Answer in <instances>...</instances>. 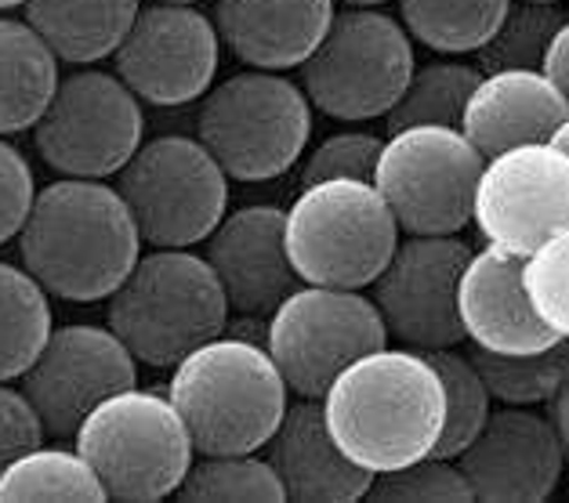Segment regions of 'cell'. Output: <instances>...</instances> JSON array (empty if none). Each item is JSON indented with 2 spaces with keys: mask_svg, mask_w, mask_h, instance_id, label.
<instances>
[{
  "mask_svg": "<svg viewBox=\"0 0 569 503\" xmlns=\"http://www.w3.org/2000/svg\"><path fill=\"white\" fill-rule=\"evenodd\" d=\"M142 232L117 185L59 178L37 189L19 232V261L51 298L94 304L142 258Z\"/></svg>",
  "mask_w": 569,
  "mask_h": 503,
  "instance_id": "1",
  "label": "cell"
},
{
  "mask_svg": "<svg viewBox=\"0 0 569 503\" xmlns=\"http://www.w3.org/2000/svg\"><path fill=\"white\" fill-rule=\"evenodd\" d=\"M330 435L370 474L396 471L436 450L447 395L418 348H373L349 362L323 391Z\"/></svg>",
  "mask_w": 569,
  "mask_h": 503,
  "instance_id": "2",
  "label": "cell"
},
{
  "mask_svg": "<svg viewBox=\"0 0 569 503\" xmlns=\"http://www.w3.org/2000/svg\"><path fill=\"white\" fill-rule=\"evenodd\" d=\"M168 399L197 453H261L290 406V388L266 344L218 333L174 362Z\"/></svg>",
  "mask_w": 569,
  "mask_h": 503,
  "instance_id": "3",
  "label": "cell"
},
{
  "mask_svg": "<svg viewBox=\"0 0 569 503\" xmlns=\"http://www.w3.org/2000/svg\"><path fill=\"white\" fill-rule=\"evenodd\" d=\"M229 301L211 261L192 247H152L106 298V326L152 370L229 330Z\"/></svg>",
  "mask_w": 569,
  "mask_h": 503,
  "instance_id": "4",
  "label": "cell"
},
{
  "mask_svg": "<svg viewBox=\"0 0 569 503\" xmlns=\"http://www.w3.org/2000/svg\"><path fill=\"white\" fill-rule=\"evenodd\" d=\"M197 138L232 181H276L309 152L312 102L287 73L247 66L200 98Z\"/></svg>",
  "mask_w": 569,
  "mask_h": 503,
  "instance_id": "5",
  "label": "cell"
},
{
  "mask_svg": "<svg viewBox=\"0 0 569 503\" xmlns=\"http://www.w3.org/2000/svg\"><path fill=\"white\" fill-rule=\"evenodd\" d=\"M283 235L301 283L367 290L402 232L373 181L327 178L301 185L283 211Z\"/></svg>",
  "mask_w": 569,
  "mask_h": 503,
  "instance_id": "6",
  "label": "cell"
},
{
  "mask_svg": "<svg viewBox=\"0 0 569 503\" xmlns=\"http://www.w3.org/2000/svg\"><path fill=\"white\" fill-rule=\"evenodd\" d=\"M73 442L106 485V496L131 503L174 496L197 460V445L168 391L138 384L102 399L80 421Z\"/></svg>",
  "mask_w": 569,
  "mask_h": 503,
  "instance_id": "7",
  "label": "cell"
},
{
  "mask_svg": "<svg viewBox=\"0 0 569 503\" xmlns=\"http://www.w3.org/2000/svg\"><path fill=\"white\" fill-rule=\"evenodd\" d=\"M413 37L385 8H338L327 37L298 66L312 109L341 123L385 120L413 73Z\"/></svg>",
  "mask_w": 569,
  "mask_h": 503,
  "instance_id": "8",
  "label": "cell"
},
{
  "mask_svg": "<svg viewBox=\"0 0 569 503\" xmlns=\"http://www.w3.org/2000/svg\"><path fill=\"white\" fill-rule=\"evenodd\" d=\"M482 163L461 128L418 123L388 131L370 181L402 235H461L471 225Z\"/></svg>",
  "mask_w": 569,
  "mask_h": 503,
  "instance_id": "9",
  "label": "cell"
},
{
  "mask_svg": "<svg viewBox=\"0 0 569 503\" xmlns=\"http://www.w3.org/2000/svg\"><path fill=\"white\" fill-rule=\"evenodd\" d=\"M229 174L192 134H157L117 174L142 243L200 247L229 211Z\"/></svg>",
  "mask_w": 569,
  "mask_h": 503,
  "instance_id": "10",
  "label": "cell"
},
{
  "mask_svg": "<svg viewBox=\"0 0 569 503\" xmlns=\"http://www.w3.org/2000/svg\"><path fill=\"white\" fill-rule=\"evenodd\" d=\"M142 142V102L113 69L99 66L62 73L48 109L33 123L40 160L62 178H117Z\"/></svg>",
  "mask_w": 569,
  "mask_h": 503,
  "instance_id": "11",
  "label": "cell"
},
{
  "mask_svg": "<svg viewBox=\"0 0 569 503\" xmlns=\"http://www.w3.org/2000/svg\"><path fill=\"white\" fill-rule=\"evenodd\" d=\"M388 344L385 319L363 290L298 283L269 312L266 348L295 399H323L359 355Z\"/></svg>",
  "mask_w": 569,
  "mask_h": 503,
  "instance_id": "12",
  "label": "cell"
},
{
  "mask_svg": "<svg viewBox=\"0 0 569 503\" xmlns=\"http://www.w3.org/2000/svg\"><path fill=\"white\" fill-rule=\"evenodd\" d=\"M221 66V37L200 4L146 0L113 51V73L142 105L178 109L211 91Z\"/></svg>",
  "mask_w": 569,
  "mask_h": 503,
  "instance_id": "13",
  "label": "cell"
},
{
  "mask_svg": "<svg viewBox=\"0 0 569 503\" xmlns=\"http://www.w3.org/2000/svg\"><path fill=\"white\" fill-rule=\"evenodd\" d=\"M471 225L482 243L526 258L569 229V157L555 142L511 145L486 157Z\"/></svg>",
  "mask_w": 569,
  "mask_h": 503,
  "instance_id": "14",
  "label": "cell"
},
{
  "mask_svg": "<svg viewBox=\"0 0 569 503\" xmlns=\"http://www.w3.org/2000/svg\"><path fill=\"white\" fill-rule=\"evenodd\" d=\"M471 247L461 235H399L392 258L370 283V301L385 319L388 341L418 352L465 341L457 319V279Z\"/></svg>",
  "mask_w": 569,
  "mask_h": 503,
  "instance_id": "15",
  "label": "cell"
},
{
  "mask_svg": "<svg viewBox=\"0 0 569 503\" xmlns=\"http://www.w3.org/2000/svg\"><path fill=\"white\" fill-rule=\"evenodd\" d=\"M138 384V359L109 326L69 323L51 338L19 376L51 439H73L80 421L113 391Z\"/></svg>",
  "mask_w": 569,
  "mask_h": 503,
  "instance_id": "16",
  "label": "cell"
},
{
  "mask_svg": "<svg viewBox=\"0 0 569 503\" xmlns=\"http://www.w3.org/2000/svg\"><path fill=\"white\" fill-rule=\"evenodd\" d=\"M476 500L540 503L562 482L566 445L540 406L490 410L479 435L453 456Z\"/></svg>",
  "mask_w": 569,
  "mask_h": 503,
  "instance_id": "17",
  "label": "cell"
},
{
  "mask_svg": "<svg viewBox=\"0 0 569 503\" xmlns=\"http://www.w3.org/2000/svg\"><path fill=\"white\" fill-rule=\"evenodd\" d=\"M203 247L236 315H269L301 283L287 254L283 207L251 203L226 211Z\"/></svg>",
  "mask_w": 569,
  "mask_h": 503,
  "instance_id": "18",
  "label": "cell"
},
{
  "mask_svg": "<svg viewBox=\"0 0 569 503\" xmlns=\"http://www.w3.org/2000/svg\"><path fill=\"white\" fill-rule=\"evenodd\" d=\"M457 319L471 348L497 355H533L559 344L540 323L522 286V258L486 243L471 250L457 279Z\"/></svg>",
  "mask_w": 569,
  "mask_h": 503,
  "instance_id": "19",
  "label": "cell"
},
{
  "mask_svg": "<svg viewBox=\"0 0 569 503\" xmlns=\"http://www.w3.org/2000/svg\"><path fill=\"white\" fill-rule=\"evenodd\" d=\"M566 117V94L545 69H490L468 94L461 131L482 157H497L511 145L551 142Z\"/></svg>",
  "mask_w": 569,
  "mask_h": 503,
  "instance_id": "20",
  "label": "cell"
},
{
  "mask_svg": "<svg viewBox=\"0 0 569 503\" xmlns=\"http://www.w3.org/2000/svg\"><path fill=\"white\" fill-rule=\"evenodd\" d=\"M269 464L283 482L287 500L352 503L367 500L373 474L341 450L323 421V402L295 399L269 439Z\"/></svg>",
  "mask_w": 569,
  "mask_h": 503,
  "instance_id": "21",
  "label": "cell"
},
{
  "mask_svg": "<svg viewBox=\"0 0 569 503\" xmlns=\"http://www.w3.org/2000/svg\"><path fill=\"white\" fill-rule=\"evenodd\" d=\"M338 16V0H214L221 48L251 69L290 73L316 51Z\"/></svg>",
  "mask_w": 569,
  "mask_h": 503,
  "instance_id": "22",
  "label": "cell"
},
{
  "mask_svg": "<svg viewBox=\"0 0 569 503\" xmlns=\"http://www.w3.org/2000/svg\"><path fill=\"white\" fill-rule=\"evenodd\" d=\"M146 0H30L22 19L48 40L62 66L113 59Z\"/></svg>",
  "mask_w": 569,
  "mask_h": 503,
  "instance_id": "23",
  "label": "cell"
},
{
  "mask_svg": "<svg viewBox=\"0 0 569 503\" xmlns=\"http://www.w3.org/2000/svg\"><path fill=\"white\" fill-rule=\"evenodd\" d=\"M62 80L59 54L26 19L0 11V134L33 131Z\"/></svg>",
  "mask_w": 569,
  "mask_h": 503,
  "instance_id": "24",
  "label": "cell"
},
{
  "mask_svg": "<svg viewBox=\"0 0 569 503\" xmlns=\"http://www.w3.org/2000/svg\"><path fill=\"white\" fill-rule=\"evenodd\" d=\"M51 330V293L22 264L0 261V381H19Z\"/></svg>",
  "mask_w": 569,
  "mask_h": 503,
  "instance_id": "25",
  "label": "cell"
},
{
  "mask_svg": "<svg viewBox=\"0 0 569 503\" xmlns=\"http://www.w3.org/2000/svg\"><path fill=\"white\" fill-rule=\"evenodd\" d=\"M407 33L436 54H476L508 16L511 0H396Z\"/></svg>",
  "mask_w": 569,
  "mask_h": 503,
  "instance_id": "26",
  "label": "cell"
},
{
  "mask_svg": "<svg viewBox=\"0 0 569 503\" xmlns=\"http://www.w3.org/2000/svg\"><path fill=\"white\" fill-rule=\"evenodd\" d=\"M16 500H88L102 503L106 485L80 450L66 445H33L0 471V503Z\"/></svg>",
  "mask_w": 569,
  "mask_h": 503,
  "instance_id": "27",
  "label": "cell"
},
{
  "mask_svg": "<svg viewBox=\"0 0 569 503\" xmlns=\"http://www.w3.org/2000/svg\"><path fill=\"white\" fill-rule=\"evenodd\" d=\"M479 77H482V69L476 62H461V59H453V54L413 66L399 102L392 105V113L385 117V128L399 131V128H418V123L461 128L468 94L476 91Z\"/></svg>",
  "mask_w": 569,
  "mask_h": 503,
  "instance_id": "28",
  "label": "cell"
},
{
  "mask_svg": "<svg viewBox=\"0 0 569 503\" xmlns=\"http://www.w3.org/2000/svg\"><path fill=\"white\" fill-rule=\"evenodd\" d=\"M471 362L486 391L501 406H548L569 373V341H559L533 355H497L471 348Z\"/></svg>",
  "mask_w": 569,
  "mask_h": 503,
  "instance_id": "29",
  "label": "cell"
},
{
  "mask_svg": "<svg viewBox=\"0 0 569 503\" xmlns=\"http://www.w3.org/2000/svg\"><path fill=\"white\" fill-rule=\"evenodd\" d=\"M182 500H258V503H283V482L269 456L258 453H197L189 474L178 485Z\"/></svg>",
  "mask_w": 569,
  "mask_h": 503,
  "instance_id": "30",
  "label": "cell"
},
{
  "mask_svg": "<svg viewBox=\"0 0 569 503\" xmlns=\"http://www.w3.org/2000/svg\"><path fill=\"white\" fill-rule=\"evenodd\" d=\"M425 355L436 366L442 381V395H447V421H442L439 442L432 453L453 460L479 435V427L486 424V416L493 410V395L486 391L471 355L457 352V348H436V352H425Z\"/></svg>",
  "mask_w": 569,
  "mask_h": 503,
  "instance_id": "31",
  "label": "cell"
},
{
  "mask_svg": "<svg viewBox=\"0 0 569 503\" xmlns=\"http://www.w3.org/2000/svg\"><path fill=\"white\" fill-rule=\"evenodd\" d=\"M566 4H533V0H511L508 16L493 37L476 51V66L490 69H540L555 30L566 22Z\"/></svg>",
  "mask_w": 569,
  "mask_h": 503,
  "instance_id": "32",
  "label": "cell"
},
{
  "mask_svg": "<svg viewBox=\"0 0 569 503\" xmlns=\"http://www.w3.org/2000/svg\"><path fill=\"white\" fill-rule=\"evenodd\" d=\"M522 286L540 323L559 341H569V229L522 258Z\"/></svg>",
  "mask_w": 569,
  "mask_h": 503,
  "instance_id": "33",
  "label": "cell"
},
{
  "mask_svg": "<svg viewBox=\"0 0 569 503\" xmlns=\"http://www.w3.org/2000/svg\"><path fill=\"white\" fill-rule=\"evenodd\" d=\"M370 500H392V503H407V500H450V503H468L476 500L471 485L465 482L461 467L447 456L428 453L413 464H402L396 471H381L373 474L370 482Z\"/></svg>",
  "mask_w": 569,
  "mask_h": 503,
  "instance_id": "34",
  "label": "cell"
},
{
  "mask_svg": "<svg viewBox=\"0 0 569 503\" xmlns=\"http://www.w3.org/2000/svg\"><path fill=\"white\" fill-rule=\"evenodd\" d=\"M385 145L381 134L373 131H338L327 134L312 152H305V163L298 171L301 185H312V181H327V178H359L370 181L373 167H378V152Z\"/></svg>",
  "mask_w": 569,
  "mask_h": 503,
  "instance_id": "35",
  "label": "cell"
},
{
  "mask_svg": "<svg viewBox=\"0 0 569 503\" xmlns=\"http://www.w3.org/2000/svg\"><path fill=\"white\" fill-rule=\"evenodd\" d=\"M33 195H37V178L30 160L0 134V247L19 240L26 214L33 207Z\"/></svg>",
  "mask_w": 569,
  "mask_h": 503,
  "instance_id": "36",
  "label": "cell"
},
{
  "mask_svg": "<svg viewBox=\"0 0 569 503\" xmlns=\"http://www.w3.org/2000/svg\"><path fill=\"white\" fill-rule=\"evenodd\" d=\"M48 439L44 421L16 381H0V471Z\"/></svg>",
  "mask_w": 569,
  "mask_h": 503,
  "instance_id": "37",
  "label": "cell"
},
{
  "mask_svg": "<svg viewBox=\"0 0 569 503\" xmlns=\"http://www.w3.org/2000/svg\"><path fill=\"white\" fill-rule=\"evenodd\" d=\"M540 69H545V73L551 77V83L566 94V102H569V16H566V22L559 26V30H555Z\"/></svg>",
  "mask_w": 569,
  "mask_h": 503,
  "instance_id": "38",
  "label": "cell"
},
{
  "mask_svg": "<svg viewBox=\"0 0 569 503\" xmlns=\"http://www.w3.org/2000/svg\"><path fill=\"white\" fill-rule=\"evenodd\" d=\"M548 406H551V421H555V427H559L562 445H566V456H569V373H566L562 388L555 391V399L548 402Z\"/></svg>",
  "mask_w": 569,
  "mask_h": 503,
  "instance_id": "39",
  "label": "cell"
},
{
  "mask_svg": "<svg viewBox=\"0 0 569 503\" xmlns=\"http://www.w3.org/2000/svg\"><path fill=\"white\" fill-rule=\"evenodd\" d=\"M551 142L559 145V149L566 152V157H569V117H566V123H562V128L555 131V138H551Z\"/></svg>",
  "mask_w": 569,
  "mask_h": 503,
  "instance_id": "40",
  "label": "cell"
},
{
  "mask_svg": "<svg viewBox=\"0 0 569 503\" xmlns=\"http://www.w3.org/2000/svg\"><path fill=\"white\" fill-rule=\"evenodd\" d=\"M341 8H385L388 0H338Z\"/></svg>",
  "mask_w": 569,
  "mask_h": 503,
  "instance_id": "41",
  "label": "cell"
},
{
  "mask_svg": "<svg viewBox=\"0 0 569 503\" xmlns=\"http://www.w3.org/2000/svg\"><path fill=\"white\" fill-rule=\"evenodd\" d=\"M30 0H0V11H16V8H26Z\"/></svg>",
  "mask_w": 569,
  "mask_h": 503,
  "instance_id": "42",
  "label": "cell"
},
{
  "mask_svg": "<svg viewBox=\"0 0 569 503\" xmlns=\"http://www.w3.org/2000/svg\"><path fill=\"white\" fill-rule=\"evenodd\" d=\"M163 4H203V0H163Z\"/></svg>",
  "mask_w": 569,
  "mask_h": 503,
  "instance_id": "43",
  "label": "cell"
},
{
  "mask_svg": "<svg viewBox=\"0 0 569 503\" xmlns=\"http://www.w3.org/2000/svg\"><path fill=\"white\" fill-rule=\"evenodd\" d=\"M533 4H569V0H533Z\"/></svg>",
  "mask_w": 569,
  "mask_h": 503,
  "instance_id": "44",
  "label": "cell"
}]
</instances>
